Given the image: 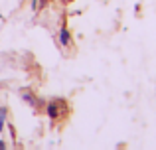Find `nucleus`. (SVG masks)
Here are the masks:
<instances>
[{"label":"nucleus","mask_w":156,"mask_h":150,"mask_svg":"<svg viewBox=\"0 0 156 150\" xmlns=\"http://www.w3.org/2000/svg\"><path fill=\"white\" fill-rule=\"evenodd\" d=\"M63 107H65L63 101H59V99H51L50 103L46 105V115L50 117V120H57V119H61V115H63Z\"/></svg>","instance_id":"1"},{"label":"nucleus","mask_w":156,"mask_h":150,"mask_svg":"<svg viewBox=\"0 0 156 150\" xmlns=\"http://www.w3.org/2000/svg\"><path fill=\"white\" fill-rule=\"evenodd\" d=\"M57 42H59V46L61 47H71V44H73V40H71V34H69V30L65 26H61L59 28V32H57Z\"/></svg>","instance_id":"2"},{"label":"nucleus","mask_w":156,"mask_h":150,"mask_svg":"<svg viewBox=\"0 0 156 150\" xmlns=\"http://www.w3.org/2000/svg\"><path fill=\"white\" fill-rule=\"evenodd\" d=\"M22 101L24 103H28L32 109H38L40 107V101L34 97V93H30V91H22Z\"/></svg>","instance_id":"3"},{"label":"nucleus","mask_w":156,"mask_h":150,"mask_svg":"<svg viewBox=\"0 0 156 150\" xmlns=\"http://www.w3.org/2000/svg\"><path fill=\"white\" fill-rule=\"evenodd\" d=\"M6 115L8 111L4 107H0V131H4V127H6Z\"/></svg>","instance_id":"4"},{"label":"nucleus","mask_w":156,"mask_h":150,"mask_svg":"<svg viewBox=\"0 0 156 150\" xmlns=\"http://www.w3.org/2000/svg\"><path fill=\"white\" fill-rule=\"evenodd\" d=\"M30 4H32V10H34V12H38V10H40V6H38V0H30Z\"/></svg>","instance_id":"5"},{"label":"nucleus","mask_w":156,"mask_h":150,"mask_svg":"<svg viewBox=\"0 0 156 150\" xmlns=\"http://www.w3.org/2000/svg\"><path fill=\"white\" fill-rule=\"evenodd\" d=\"M38 6L40 8H46L48 6V0H38Z\"/></svg>","instance_id":"6"},{"label":"nucleus","mask_w":156,"mask_h":150,"mask_svg":"<svg viewBox=\"0 0 156 150\" xmlns=\"http://www.w3.org/2000/svg\"><path fill=\"white\" fill-rule=\"evenodd\" d=\"M4 148H6V142H4V140L0 138V150H4Z\"/></svg>","instance_id":"7"}]
</instances>
